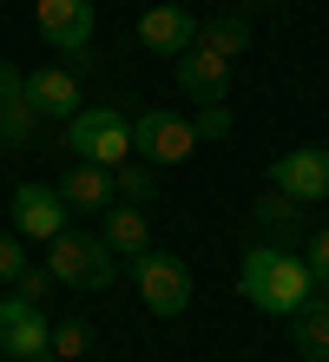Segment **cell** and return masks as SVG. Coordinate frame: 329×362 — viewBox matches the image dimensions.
Returning a JSON list of instances; mask_svg holds the SVG:
<instances>
[{"mask_svg": "<svg viewBox=\"0 0 329 362\" xmlns=\"http://www.w3.org/2000/svg\"><path fill=\"white\" fill-rule=\"evenodd\" d=\"M310 290H316L310 264L290 257L283 244H257V250H244V264H237V296H244L250 310H263V316H296L310 303Z\"/></svg>", "mask_w": 329, "mask_h": 362, "instance_id": "cell-1", "label": "cell"}, {"mask_svg": "<svg viewBox=\"0 0 329 362\" xmlns=\"http://www.w3.org/2000/svg\"><path fill=\"white\" fill-rule=\"evenodd\" d=\"M66 152L112 172V165L132 158V119L119 112V105H79V112L66 119Z\"/></svg>", "mask_w": 329, "mask_h": 362, "instance_id": "cell-2", "label": "cell"}, {"mask_svg": "<svg viewBox=\"0 0 329 362\" xmlns=\"http://www.w3.org/2000/svg\"><path fill=\"white\" fill-rule=\"evenodd\" d=\"M47 270L66 290H105L119 264H112V250H105L99 230H59V238L47 244Z\"/></svg>", "mask_w": 329, "mask_h": 362, "instance_id": "cell-3", "label": "cell"}, {"mask_svg": "<svg viewBox=\"0 0 329 362\" xmlns=\"http://www.w3.org/2000/svg\"><path fill=\"white\" fill-rule=\"evenodd\" d=\"M132 284H139L151 316H185L191 310V270H185V257H171V250L132 257Z\"/></svg>", "mask_w": 329, "mask_h": 362, "instance_id": "cell-4", "label": "cell"}, {"mask_svg": "<svg viewBox=\"0 0 329 362\" xmlns=\"http://www.w3.org/2000/svg\"><path fill=\"white\" fill-rule=\"evenodd\" d=\"M197 152V125L178 119V112H139L132 119V158H145V165H185Z\"/></svg>", "mask_w": 329, "mask_h": 362, "instance_id": "cell-5", "label": "cell"}, {"mask_svg": "<svg viewBox=\"0 0 329 362\" xmlns=\"http://www.w3.org/2000/svg\"><path fill=\"white\" fill-rule=\"evenodd\" d=\"M0 356H13V362H47L53 356V323L40 316V303H27V296L0 303Z\"/></svg>", "mask_w": 329, "mask_h": 362, "instance_id": "cell-6", "label": "cell"}, {"mask_svg": "<svg viewBox=\"0 0 329 362\" xmlns=\"http://www.w3.org/2000/svg\"><path fill=\"white\" fill-rule=\"evenodd\" d=\"M270 191H283V198H296V204L329 198V152L323 145H296V152L270 158Z\"/></svg>", "mask_w": 329, "mask_h": 362, "instance_id": "cell-7", "label": "cell"}, {"mask_svg": "<svg viewBox=\"0 0 329 362\" xmlns=\"http://www.w3.org/2000/svg\"><path fill=\"white\" fill-rule=\"evenodd\" d=\"M40 33L86 66V47H93V0H40Z\"/></svg>", "mask_w": 329, "mask_h": 362, "instance_id": "cell-8", "label": "cell"}, {"mask_svg": "<svg viewBox=\"0 0 329 362\" xmlns=\"http://www.w3.org/2000/svg\"><path fill=\"white\" fill-rule=\"evenodd\" d=\"M40 132V112H33V99H27V73L13 66V59H0V145H33Z\"/></svg>", "mask_w": 329, "mask_h": 362, "instance_id": "cell-9", "label": "cell"}, {"mask_svg": "<svg viewBox=\"0 0 329 362\" xmlns=\"http://www.w3.org/2000/svg\"><path fill=\"white\" fill-rule=\"evenodd\" d=\"M66 218H73V211H66V198H59V185H20L13 191V224H20V238H59L66 230Z\"/></svg>", "mask_w": 329, "mask_h": 362, "instance_id": "cell-10", "label": "cell"}, {"mask_svg": "<svg viewBox=\"0 0 329 362\" xmlns=\"http://www.w3.org/2000/svg\"><path fill=\"white\" fill-rule=\"evenodd\" d=\"M178 86H185V99H197V105L224 99V86H231V59L191 40V47L178 53Z\"/></svg>", "mask_w": 329, "mask_h": 362, "instance_id": "cell-11", "label": "cell"}, {"mask_svg": "<svg viewBox=\"0 0 329 362\" xmlns=\"http://www.w3.org/2000/svg\"><path fill=\"white\" fill-rule=\"evenodd\" d=\"M99 238H105L112 257H145L151 250V224H145L139 204H105L99 211Z\"/></svg>", "mask_w": 329, "mask_h": 362, "instance_id": "cell-12", "label": "cell"}, {"mask_svg": "<svg viewBox=\"0 0 329 362\" xmlns=\"http://www.w3.org/2000/svg\"><path fill=\"white\" fill-rule=\"evenodd\" d=\"M191 40H197V20H191L185 7H151V13L139 20V47H145V53H171V59H178Z\"/></svg>", "mask_w": 329, "mask_h": 362, "instance_id": "cell-13", "label": "cell"}, {"mask_svg": "<svg viewBox=\"0 0 329 362\" xmlns=\"http://www.w3.org/2000/svg\"><path fill=\"white\" fill-rule=\"evenodd\" d=\"M27 99H33V112L40 119H73L79 112V79L73 73H59V66H40V73H27Z\"/></svg>", "mask_w": 329, "mask_h": 362, "instance_id": "cell-14", "label": "cell"}, {"mask_svg": "<svg viewBox=\"0 0 329 362\" xmlns=\"http://www.w3.org/2000/svg\"><path fill=\"white\" fill-rule=\"evenodd\" d=\"M59 198H66V211H105V204H112V172H105V165L73 158V165L59 172Z\"/></svg>", "mask_w": 329, "mask_h": 362, "instance_id": "cell-15", "label": "cell"}, {"mask_svg": "<svg viewBox=\"0 0 329 362\" xmlns=\"http://www.w3.org/2000/svg\"><path fill=\"white\" fill-rule=\"evenodd\" d=\"M290 343L310 356V362H329V303H303L290 316Z\"/></svg>", "mask_w": 329, "mask_h": 362, "instance_id": "cell-16", "label": "cell"}, {"mask_svg": "<svg viewBox=\"0 0 329 362\" xmlns=\"http://www.w3.org/2000/svg\"><path fill=\"white\" fill-rule=\"evenodd\" d=\"M197 47H211V53L237 59V53L250 47V20H237V13H224V20H204V27H197Z\"/></svg>", "mask_w": 329, "mask_h": 362, "instance_id": "cell-17", "label": "cell"}, {"mask_svg": "<svg viewBox=\"0 0 329 362\" xmlns=\"http://www.w3.org/2000/svg\"><path fill=\"white\" fill-rule=\"evenodd\" d=\"M112 191H119L125 204H145V198H151V165H145V158L112 165Z\"/></svg>", "mask_w": 329, "mask_h": 362, "instance_id": "cell-18", "label": "cell"}, {"mask_svg": "<svg viewBox=\"0 0 329 362\" xmlns=\"http://www.w3.org/2000/svg\"><path fill=\"white\" fill-rule=\"evenodd\" d=\"M257 224L270 230V238H290V230H296V198H283V191L257 198Z\"/></svg>", "mask_w": 329, "mask_h": 362, "instance_id": "cell-19", "label": "cell"}, {"mask_svg": "<svg viewBox=\"0 0 329 362\" xmlns=\"http://www.w3.org/2000/svg\"><path fill=\"white\" fill-rule=\"evenodd\" d=\"M86 349H93V329L86 323H53V356L59 362H79Z\"/></svg>", "mask_w": 329, "mask_h": 362, "instance_id": "cell-20", "label": "cell"}, {"mask_svg": "<svg viewBox=\"0 0 329 362\" xmlns=\"http://www.w3.org/2000/svg\"><path fill=\"white\" fill-rule=\"evenodd\" d=\"M191 125H197V139H224V132H231V112H224V99H211V105H204V112H197Z\"/></svg>", "mask_w": 329, "mask_h": 362, "instance_id": "cell-21", "label": "cell"}, {"mask_svg": "<svg viewBox=\"0 0 329 362\" xmlns=\"http://www.w3.org/2000/svg\"><path fill=\"white\" fill-rule=\"evenodd\" d=\"M13 284H20V296H27V303H40V296L53 290V270H33V264H27V270L13 276Z\"/></svg>", "mask_w": 329, "mask_h": 362, "instance_id": "cell-22", "label": "cell"}, {"mask_svg": "<svg viewBox=\"0 0 329 362\" xmlns=\"http://www.w3.org/2000/svg\"><path fill=\"white\" fill-rule=\"evenodd\" d=\"M303 264H310V276H329V224L310 238V257H303Z\"/></svg>", "mask_w": 329, "mask_h": 362, "instance_id": "cell-23", "label": "cell"}, {"mask_svg": "<svg viewBox=\"0 0 329 362\" xmlns=\"http://www.w3.org/2000/svg\"><path fill=\"white\" fill-rule=\"evenodd\" d=\"M27 270V250H20V238H0V276H20Z\"/></svg>", "mask_w": 329, "mask_h": 362, "instance_id": "cell-24", "label": "cell"}, {"mask_svg": "<svg viewBox=\"0 0 329 362\" xmlns=\"http://www.w3.org/2000/svg\"><path fill=\"white\" fill-rule=\"evenodd\" d=\"M323 284H329V276H323Z\"/></svg>", "mask_w": 329, "mask_h": 362, "instance_id": "cell-25", "label": "cell"}, {"mask_svg": "<svg viewBox=\"0 0 329 362\" xmlns=\"http://www.w3.org/2000/svg\"><path fill=\"white\" fill-rule=\"evenodd\" d=\"M7 362H13V356H7Z\"/></svg>", "mask_w": 329, "mask_h": 362, "instance_id": "cell-26", "label": "cell"}]
</instances>
